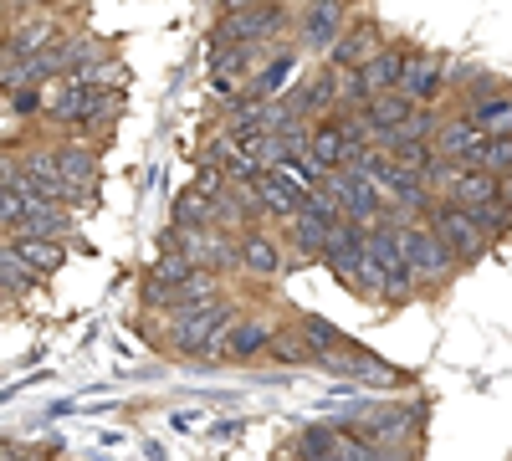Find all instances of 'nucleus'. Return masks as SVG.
Wrapping results in <instances>:
<instances>
[{"instance_id":"29","label":"nucleus","mask_w":512,"mask_h":461,"mask_svg":"<svg viewBox=\"0 0 512 461\" xmlns=\"http://www.w3.org/2000/svg\"><path fill=\"white\" fill-rule=\"evenodd\" d=\"M149 277H159L169 287H185L195 277V267H190V257H180V251H159V262L149 267Z\"/></svg>"},{"instance_id":"18","label":"nucleus","mask_w":512,"mask_h":461,"mask_svg":"<svg viewBox=\"0 0 512 461\" xmlns=\"http://www.w3.org/2000/svg\"><path fill=\"white\" fill-rule=\"evenodd\" d=\"M482 144H487V139H482L461 113H456V118H441V129H436V154H441V159L461 164V170H472L477 154H482Z\"/></svg>"},{"instance_id":"25","label":"nucleus","mask_w":512,"mask_h":461,"mask_svg":"<svg viewBox=\"0 0 512 461\" xmlns=\"http://www.w3.org/2000/svg\"><path fill=\"white\" fill-rule=\"evenodd\" d=\"M41 282H47V277H36V272L16 257V246H11V241L0 246V292H6V298H26V292L41 287Z\"/></svg>"},{"instance_id":"27","label":"nucleus","mask_w":512,"mask_h":461,"mask_svg":"<svg viewBox=\"0 0 512 461\" xmlns=\"http://www.w3.org/2000/svg\"><path fill=\"white\" fill-rule=\"evenodd\" d=\"M272 359H282V364H318V354L308 349V339L297 333V323H292V333L287 328H277V339H272V349H267Z\"/></svg>"},{"instance_id":"7","label":"nucleus","mask_w":512,"mask_h":461,"mask_svg":"<svg viewBox=\"0 0 512 461\" xmlns=\"http://www.w3.org/2000/svg\"><path fill=\"white\" fill-rule=\"evenodd\" d=\"M338 98H344V72L328 67V62H323L318 72H308V77L287 93V103L297 108V118H308V123L333 118V113H338Z\"/></svg>"},{"instance_id":"26","label":"nucleus","mask_w":512,"mask_h":461,"mask_svg":"<svg viewBox=\"0 0 512 461\" xmlns=\"http://www.w3.org/2000/svg\"><path fill=\"white\" fill-rule=\"evenodd\" d=\"M297 333H303V339H308V349L318 354V364L328 359V354H338V349H349V339H344V333H338L328 318H297Z\"/></svg>"},{"instance_id":"6","label":"nucleus","mask_w":512,"mask_h":461,"mask_svg":"<svg viewBox=\"0 0 512 461\" xmlns=\"http://www.w3.org/2000/svg\"><path fill=\"white\" fill-rule=\"evenodd\" d=\"M349 6L354 0H308L303 16H297V52H318L328 57L333 41L349 26Z\"/></svg>"},{"instance_id":"33","label":"nucleus","mask_w":512,"mask_h":461,"mask_svg":"<svg viewBox=\"0 0 512 461\" xmlns=\"http://www.w3.org/2000/svg\"><path fill=\"white\" fill-rule=\"evenodd\" d=\"M11 6H21V16H26V11H52V0H11Z\"/></svg>"},{"instance_id":"15","label":"nucleus","mask_w":512,"mask_h":461,"mask_svg":"<svg viewBox=\"0 0 512 461\" xmlns=\"http://www.w3.org/2000/svg\"><path fill=\"white\" fill-rule=\"evenodd\" d=\"M277 328H282V323H272V318H262V313H241V323L226 333L221 359L246 364V359H256V354H267V349H272V339H277Z\"/></svg>"},{"instance_id":"31","label":"nucleus","mask_w":512,"mask_h":461,"mask_svg":"<svg viewBox=\"0 0 512 461\" xmlns=\"http://www.w3.org/2000/svg\"><path fill=\"white\" fill-rule=\"evenodd\" d=\"M16 62H21V57L11 52V41H6V31H0V88H6V77L16 72Z\"/></svg>"},{"instance_id":"9","label":"nucleus","mask_w":512,"mask_h":461,"mask_svg":"<svg viewBox=\"0 0 512 461\" xmlns=\"http://www.w3.org/2000/svg\"><path fill=\"white\" fill-rule=\"evenodd\" d=\"M62 36H67V26H62L52 11H26V16H16V21L6 26V41H11V52H16L21 62H36V57L57 52Z\"/></svg>"},{"instance_id":"5","label":"nucleus","mask_w":512,"mask_h":461,"mask_svg":"<svg viewBox=\"0 0 512 461\" xmlns=\"http://www.w3.org/2000/svg\"><path fill=\"white\" fill-rule=\"evenodd\" d=\"M369 231H374V226L338 221L333 236H328V246H323V267L344 282L354 298H359V272H364V262H369Z\"/></svg>"},{"instance_id":"21","label":"nucleus","mask_w":512,"mask_h":461,"mask_svg":"<svg viewBox=\"0 0 512 461\" xmlns=\"http://www.w3.org/2000/svg\"><path fill=\"white\" fill-rule=\"evenodd\" d=\"M251 195H256V205H262V216L277 221V226H287L297 211H303V195H297L292 185H282L272 170H262V175L251 180Z\"/></svg>"},{"instance_id":"32","label":"nucleus","mask_w":512,"mask_h":461,"mask_svg":"<svg viewBox=\"0 0 512 461\" xmlns=\"http://www.w3.org/2000/svg\"><path fill=\"white\" fill-rule=\"evenodd\" d=\"M11 103H16V108H21V113H36V108H41V93H36V88H31V93H16V98H11Z\"/></svg>"},{"instance_id":"4","label":"nucleus","mask_w":512,"mask_h":461,"mask_svg":"<svg viewBox=\"0 0 512 461\" xmlns=\"http://www.w3.org/2000/svg\"><path fill=\"white\" fill-rule=\"evenodd\" d=\"M431 231L441 236V246L456 257V267H477L487 251H492V236H487V226L472 216V211H461V205H451V200H441L436 211H431Z\"/></svg>"},{"instance_id":"3","label":"nucleus","mask_w":512,"mask_h":461,"mask_svg":"<svg viewBox=\"0 0 512 461\" xmlns=\"http://www.w3.org/2000/svg\"><path fill=\"white\" fill-rule=\"evenodd\" d=\"M395 226H400V246H405L415 292H441L456 277V257L441 246V236L431 231V221H395Z\"/></svg>"},{"instance_id":"16","label":"nucleus","mask_w":512,"mask_h":461,"mask_svg":"<svg viewBox=\"0 0 512 461\" xmlns=\"http://www.w3.org/2000/svg\"><path fill=\"white\" fill-rule=\"evenodd\" d=\"M441 200H451V205H461V211L482 216L487 205H497V200H502V185H497V175H487V170H456Z\"/></svg>"},{"instance_id":"22","label":"nucleus","mask_w":512,"mask_h":461,"mask_svg":"<svg viewBox=\"0 0 512 461\" xmlns=\"http://www.w3.org/2000/svg\"><path fill=\"white\" fill-rule=\"evenodd\" d=\"M323 369H333V374H354V380H374V385H395V380H400V374L384 364L379 354H364V349H354V344H349V349H338V354H328Z\"/></svg>"},{"instance_id":"35","label":"nucleus","mask_w":512,"mask_h":461,"mask_svg":"<svg viewBox=\"0 0 512 461\" xmlns=\"http://www.w3.org/2000/svg\"><path fill=\"white\" fill-rule=\"evenodd\" d=\"M282 6H287V0H282Z\"/></svg>"},{"instance_id":"8","label":"nucleus","mask_w":512,"mask_h":461,"mask_svg":"<svg viewBox=\"0 0 512 461\" xmlns=\"http://www.w3.org/2000/svg\"><path fill=\"white\" fill-rule=\"evenodd\" d=\"M446 88H451V62H446L441 52H410L405 77H400V93H405L415 108H436Z\"/></svg>"},{"instance_id":"20","label":"nucleus","mask_w":512,"mask_h":461,"mask_svg":"<svg viewBox=\"0 0 512 461\" xmlns=\"http://www.w3.org/2000/svg\"><path fill=\"white\" fill-rule=\"evenodd\" d=\"M72 221H77V211H67V205H57V200H31V211H26V221L11 231V236H36V241H67L72 236Z\"/></svg>"},{"instance_id":"10","label":"nucleus","mask_w":512,"mask_h":461,"mask_svg":"<svg viewBox=\"0 0 512 461\" xmlns=\"http://www.w3.org/2000/svg\"><path fill=\"white\" fill-rule=\"evenodd\" d=\"M384 47V31H379V21L374 16H349V26H344V36L333 41V52L323 57L328 67H338V72H359L374 52Z\"/></svg>"},{"instance_id":"28","label":"nucleus","mask_w":512,"mask_h":461,"mask_svg":"<svg viewBox=\"0 0 512 461\" xmlns=\"http://www.w3.org/2000/svg\"><path fill=\"white\" fill-rule=\"evenodd\" d=\"M472 170H487V175H497V180H502V175H512V134H502V139H487Z\"/></svg>"},{"instance_id":"30","label":"nucleus","mask_w":512,"mask_h":461,"mask_svg":"<svg viewBox=\"0 0 512 461\" xmlns=\"http://www.w3.org/2000/svg\"><path fill=\"white\" fill-rule=\"evenodd\" d=\"M26 211H31V195H21V190H0V231H6V236L26 221Z\"/></svg>"},{"instance_id":"13","label":"nucleus","mask_w":512,"mask_h":461,"mask_svg":"<svg viewBox=\"0 0 512 461\" xmlns=\"http://www.w3.org/2000/svg\"><path fill=\"white\" fill-rule=\"evenodd\" d=\"M303 164H308L318 180H328L333 170H344V164H349V139H344V123H338V113L313 123V144H308V159H303Z\"/></svg>"},{"instance_id":"12","label":"nucleus","mask_w":512,"mask_h":461,"mask_svg":"<svg viewBox=\"0 0 512 461\" xmlns=\"http://www.w3.org/2000/svg\"><path fill=\"white\" fill-rule=\"evenodd\" d=\"M57 154V170L72 190H98V170H103V154L93 139H82V134H67L62 144H52Z\"/></svg>"},{"instance_id":"11","label":"nucleus","mask_w":512,"mask_h":461,"mask_svg":"<svg viewBox=\"0 0 512 461\" xmlns=\"http://www.w3.org/2000/svg\"><path fill=\"white\" fill-rule=\"evenodd\" d=\"M236 251H241V272L246 277H277L287 267V251H282V236L272 226H246L236 231Z\"/></svg>"},{"instance_id":"2","label":"nucleus","mask_w":512,"mask_h":461,"mask_svg":"<svg viewBox=\"0 0 512 461\" xmlns=\"http://www.w3.org/2000/svg\"><path fill=\"white\" fill-rule=\"evenodd\" d=\"M159 251H180L190 257L195 272H241V251H236V231L221 226H169L159 236Z\"/></svg>"},{"instance_id":"14","label":"nucleus","mask_w":512,"mask_h":461,"mask_svg":"<svg viewBox=\"0 0 512 461\" xmlns=\"http://www.w3.org/2000/svg\"><path fill=\"white\" fill-rule=\"evenodd\" d=\"M359 118H364V129H369V144L384 149V139L400 134L405 123L415 118V103L405 93H379V98H369V108H359Z\"/></svg>"},{"instance_id":"34","label":"nucleus","mask_w":512,"mask_h":461,"mask_svg":"<svg viewBox=\"0 0 512 461\" xmlns=\"http://www.w3.org/2000/svg\"><path fill=\"white\" fill-rule=\"evenodd\" d=\"M16 16H11V0H0V26H11Z\"/></svg>"},{"instance_id":"1","label":"nucleus","mask_w":512,"mask_h":461,"mask_svg":"<svg viewBox=\"0 0 512 461\" xmlns=\"http://www.w3.org/2000/svg\"><path fill=\"white\" fill-rule=\"evenodd\" d=\"M236 323H241V303L226 292V298L210 303V308L164 318V349L180 354V359H221L226 333H231Z\"/></svg>"},{"instance_id":"23","label":"nucleus","mask_w":512,"mask_h":461,"mask_svg":"<svg viewBox=\"0 0 512 461\" xmlns=\"http://www.w3.org/2000/svg\"><path fill=\"white\" fill-rule=\"evenodd\" d=\"M461 118L472 123L482 139H502V134H512V93H502V98H482V103H466Z\"/></svg>"},{"instance_id":"24","label":"nucleus","mask_w":512,"mask_h":461,"mask_svg":"<svg viewBox=\"0 0 512 461\" xmlns=\"http://www.w3.org/2000/svg\"><path fill=\"white\" fill-rule=\"evenodd\" d=\"M16 257L36 272V277H52L67 267V241H36V236H11Z\"/></svg>"},{"instance_id":"17","label":"nucleus","mask_w":512,"mask_h":461,"mask_svg":"<svg viewBox=\"0 0 512 461\" xmlns=\"http://www.w3.org/2000/svg\"><path fill=\"white\" fill-rule=\"evenodd\" d=\"M297 47H277L272 57H267V67H256L251 72V82H246V93L251 98H262V103H277V98H287V82H292V72H297Z\"/></svg>"},{"instance_id":"19","label":"nucleus","mask_w":512,"mask_h":461,"mask_svg":"<svg viewBox=\"0 0 512 461\" xmlns=\"http://www.w3.org/2000/svg\"><path fill=\"white\" fill-rule=\"evenodd\" d=\"M405 62H410V47H405V41H384V47L359 67V72H364V82H369V93H374V98H379V93H400Z\"/></svg>"}]
</instances>
